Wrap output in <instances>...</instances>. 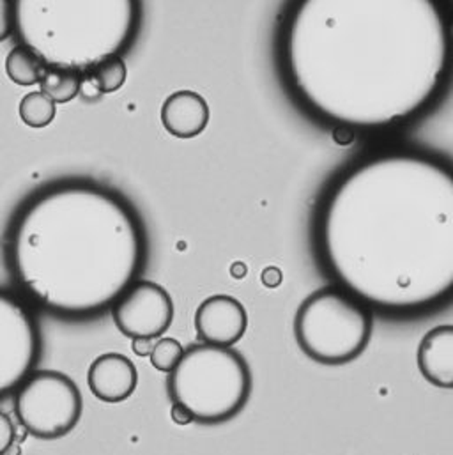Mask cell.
Segmentation results:
<instances>
[{
    "instance_id": "cell-14",
    "label": "cell",
    "mask_w": 453,
    "mask_h": 455,
    "mask_svg": "<svg viewBox=\"0 0 453 455\" xmlns=\"http://www.w3.org/2000/svg\"><path fill=\"white\" fill-rule=\"evenodd\" d=\"M46 66L30 50L18 44L5 57V73L16 85L28 87L39 84Z\"/></svg>"
},
{
    "instance_id": "cell-22",
    "label": "cell",
    "mask_w": 453,
    "mask_h": 455,
    "mask_svg": "<svg viewBox=\"0 0 453 455\" xmlns=\"http://www.w3.org/2000/svg\"><path fill=\"white\" fill-rule=\"evenodd\" d=\"M133 351L139 356H149L155 347V339H133Z\"/></svg>"
},
{
    "instance_id": "cell-21",
    "label": "cell",
    "mask_w": 453,
    "mask_h": 455,
    "mask_svg": "<svg viewBox=\"0 0 453 455\" xmlns=\"http://www.w3.org/2000/svg\"><path fill=\"white\" fill-rule=\"evenodd\" d=\"M171 417H172V420H174L178 426H188V424L194 422L192 413H190L187 408H183L181 404H172Z\"/></svg>"
},
{
    "instance_id": "cell-19",
    "label": "cell",
    "mask_w": 453,
    "mask_h": 455,
    "mask_svg": "<svg viewBox=\"0 0 453 455\" xmlns=\"http://www.w3.org/2000/svg\"><path fill=\"white\" fill-rule=\"evenodd\" d=\"M14 34V2L0 0V43Z\"/></svg>"
},
{
    "instance_id": "cell-13",
    "label": "cell",
    "mask_w": 453,
    "mask_h": 455,
    "mask_svg": "<svg viewBox=\"0 0 453 455\" xmlns=\"http://www.w3.org/2000/svg\"><path fill=\"white\" fill-rule=\"evenodd\" d=\"M418 369L436 388L453 390V324L429 330L418 346Z\"/></svg>"
},
{
    "instance_id": "cell-20",
    "label": "cell",
    "mask_w": 453,
    "mask_h": 455,
    "mask_svg": "<svg viewBox=\"0 0 453 455\" xmlns=\"http://www.w3.org/2000/svg\"><path fill=\"white\" fill-rule=\"evenodd\" d=\"M14 443V427L7 415L0 411V455H5Z\"/></svg>"
},
{
    "instance_id": "cell-1",
    "label": "cell",
    "mask_w": 453,
    "mask_h": 455,
    "mask_svg": "<svg viewBox=\"0 0 453 455\" xmlns=\"http://www.w3.org/2000/svg\"><path fill=\"white\" fill-rule=\"evenodd\" d=\"M278 59L289 92L314 119L388 132L441 98L453 68L452 27L438 0H292Z\"/></svg>"
},
{
    "instance_id": "cell-23",
    "label": "cell",
    "mask_w": 453,
    "mask_h": 455,
    "mask_svg": "<svg viewBox=\"0 0 453 455\" xmlns=\"http://www.w3.org/2000/svg\"><path fill=\"white\" fill-rule=\"evenodd\" d=\"M449 4H450V7L453 9V0H449Z\"/></svg>"
},
{
    "instance_id": "cell-4",
    "label": "cell",
    "mask_w": 453,
    "mask_h": 455,
    "mask_svg": "<svg viewBox=\"0 0 453 455\" xmlns=\"http://www.w3.org/2000/svg\"><path fill=\"white\" fill-rule=\"evenodd\" d=\"M14 37L43 60L87 75L126 53L142 25V0H12Z\"/></svg>"
},
{
    "instance_id": "cell-16",
    "label": "cell",
    "mask_w": 453,
    "mask_h": 455,
    "mask_svg": "<svg viewBox=\"0 0 453 455\" xmlns=\"http://www.w3.org/2000/svg\"><path fill=\"white\" fill-rule=\"evenodd\" d=\"M20 117L28 128H46L55 119V101L43 91H34L20 101Z\"/></svg>"
},
{
    "instance_id": "cell-17",
    "label": "cell",
    "mask_w": 453,
    "mask_h": 455,
    "mask_svg": "<svg viewBox=\"0 0 453 455\" xmlns=\"http://www.w3.org/2000/svg\"><path fill=\"white\" fill-rule=\"evenodd\" d=\"M91 76L99 92L108 94L119 91L124 85L128 78V68L123 57H114L99 64L94 71H91Z\"/></svg>"
},
{
    "instance_id": "cell-8",
    "label": "cell",
    "mask_w": 453,
    "mask_h": 455,
    "mask_svg": "<svg viewBox=\"0 0 453 455\" xmlns=\"http://www.w3.org/2000/svg\"><path fill=\"white\" fill-rule=\"evenodd\" d=\"M41 355L37 323L27 305L0 289V397L18 388Z\"/></svg>"
},
{
    "instance_id": "cell-7",
    "label": "cell",
    "mask_w": 453,
    "mask_h": 455,
    "mask_svg": "<svg viewBox=\"0 0 453 455\" xmlns=\"http://www.w3.org/2000/svg\"><path fill=\"white\" fill-rule=\"evenodd\" d=\"M14 411L28 435L39 440H57L76 427L83 403L80 390L68 376L39 371L18 387Z\"/></svg>"
},
{
    "instance_id": "cell-10",
    "label": "cell",
    "mask_w": 453,
    "mask_h": 455,
    "mask_svg": "<svg viewBox=\"0 0 453 455\" xmlns=\"http://www.w3.org/2000/svg\"><path fill=\"white\" fill-rule=\"evenodd\" d=\"M246 328V308L234 296H210L195 312V331L204 344L232 347L242 339Z\"/></svg>"
},
{
    "instance_id": "cell-12",
    "label": "cell",
    "mask_w": 453,
    "mask_h": 455,
    "mask_svg": "<svg viewBox=\"0 0 453 455\" xmlns=\"http://www.w3.org/2000/svg\"><path fill=\"white\" fill-rule=\"evenodd\" d=\"M210 105L206 98L195 91L172 92L162 107L163 128L178 139H195L210 124Z\"/></svg>"
},
{
    "instance_id": "cell-3",
    "label": "cell",
    "mask_w": 453,
    "mask_h": 455,
    "mask_svg": "<svg viewBox=\"0 0 453 455\" xmlns=\"http://www.w3.org/2000/svg\"><path fill=\"white\" fill-rule=\"evenodd\" d=\"M5 250L12 278L30 301L50 314L83 319L105 312L139 278L146 234L117 192L68 180L23 204Z\"/></svg>"
},
{
    "instance_id": "cell-11",
    "label": "cell",
    "mask_w": 453,
    "mask_h": 455,
    "mask_svg": "<svg viewBox=\"0 0 453 455\" xmlns=\"http://www.w3.org/2000/svg\"><path fill=\"white\" fill-rule=\"evenodd\" d=\"M87 383L96 399L108 404H119L137 390L139 372L128 356L107 353L91 363Z\"/></svg>"
},
{
    "instance_id": "cell-18",
    "label": "cell",
    "mask_w": 453,
    "mask_h": 455,
    "mask_svg": "<svg viewBox=\"0 0 453 455\" xmlns=\"http://www.w3.org/2000/svg\"><path fill=\"white\" fill-rule=\"evenodd\" d=\"M183 353H185V347L181 346L179 340L165 337V339H160L158 342H155V347H153L149 358H151V363L155 369L169 374L179 363Z\"/></svg>"
},
{
    "instance_id": "cell-9",
    "label": "cell",
    "mask_w": 453,
    "mask_h": 455,
    "mask_svg": "<svg viewBox=\"0 0 453 455\" xmlns=\"http://www.w3.org/2000/svg\"><path fill=\"white\" fill-rule=\"evenodd\" d=\"M114 323L130 339H158L174 321L171 294L151 280H135L112 305Z\"/></svg>"
},
{
    "instance_id": "cell-2",
    "label": "cell",
    "mask_w": 453,
    "mask_h": 455,
    "mask_svg": "<svg viewBox=\"0 0 453 455\" xmlns=\"http://www.w3.org/2000/svg\"><path fill=\"white\" fill-rule=\"evenodd\" d=\"M314 248L326 278L386 319L453 303V169L415 149L367 155L322 194Z\"/></svg>"
},
{
    "instance_id": "cell-5",
    "label": "cell",
    "mask_w": 453,
    "mask_h": 455,
    "mask_svg": "<svg viewBox=\"0 0 453 455\" xmlns=\"http://www.w3.org/2000/svg\"><path fill=\"white\" fill-rule=\"evenodd\" d=\"M167 390L172 404L187 408L194 422L217 426L244 410L251 395V372L235 349L201 342L185 349L169 372Z\"/></svg>"
},
{
    "instance_id": "cell-6",
    "label": "cell",
    "mask_w": 453,
    "mask_h": 455,
    "mask_svg": "<svg viewBox=\"0 0 453 455\" xmlns=\"http://www.w3.org/2000/svg\"><path fill=\"white\" fill-rule=\"evenodd\" d=\"M376 314L347 291L328 285L312 292L294 317V337L310 360L346 365L367 349Z\"/></svg>"
},
{
    "instance_id": "cell-15",
    "label": "cell",
    "mask_w": 453,
    "mask_h": 455,
    "mask_svg": "<svg viewBox=\"0 0 453 455\" xmlns=\"http://www.w3.org/2000/svg\"><path fill=\"white\" fill-rule=\"evenodd\" d=\"M39 85L41 91L55 103H68L80 94L82 75L59 68H46Z\"/></svg>"
}]
</instances>
